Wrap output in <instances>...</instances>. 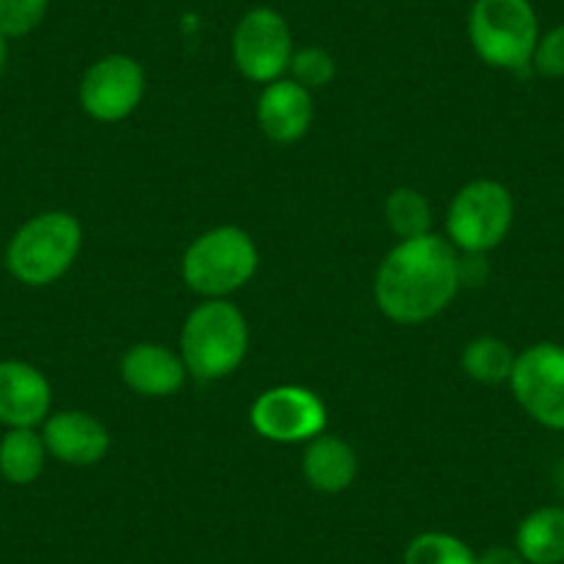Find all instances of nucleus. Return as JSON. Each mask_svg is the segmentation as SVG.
I'll use <instances>...</instances> for the list:
<instances>
[{"label":"nucleus","mask_w":564,"mask_h":564,"mask_svg":"<svg viewBox=\"0 0 564 564\" xmlns=\"http://www.w3.org/2000/svg\"><path fill=\"white\" fill-rule=\"evenodd\" d=\"M186 362L161 344H135L122 357V379L128 388L148 399H164L177 393L186 382Z\"/></svg>","instance_id":"14"},{"label":"nucleus","mask_w":564,"mask_h":564,"mask_svg":"<svg viewBox=\"0 0 564 564\" xmlns=\"http://www.w3.org/2000/svg\"><path fill=\"white\" fill-rule=\"evenodd\" d=\"M45 441L34 430H12L0 441V474L12 485H31L45 468Z\"/></svg>","instance_id":"17"},{"label":"nucleus","mask_w":564,"mask_h":564,"mask_svg":"<svg viewBox=\"0 0 564 564\" xmlns=\"http://www.w3.org/2000/svg\"><path fill=\"white\" fill-rule=\"evenodd\" d=\"M305 479L322 492H344L357 476V454L349 443L335 435L313 437L305 452Z\"/></svg>","instance_id":"15"},{"label":"nucleus","mask_w":564,"mask_h":564,"mask_svg":"<svg viewBox=\"0 0 564 564\" xmlns=\"http://www.w3.org/2000/svg\"><path fill=\"white\" fill-rule=\"evenodd\" d=\"M514 219V203L507 186L496 181H474L454 197L448 208V238L454 247L481 254L507 238Z\"/></svg>","instance_id":"6"},{"label":"nucleus","mask_w":564,"mask_h":564,"mask_svg":"<svg viewBox=\"0 0 564 564\" xmlns=\"http://www.w3.org/2000/svg\"><path fill=\"white\" fill-rule=\"evenodd\" d=\"M144 97V69L130 56H106L86 69L80 80V106L100 122L130 117Z\"/></svg>","instance_id":"10"},{"label":"nucleus","mask_w":564,"mask_h":564,"mask_svg":"<svg viewBox=\"0 0 564 564\" xmlns=\"http://www.w3.org/2000/svg\"><path fill=\"white\" fill-rule=\"evenodd\" d=\"M404 564H476V553L459 536L426 531L406 545Z\"/></svg>","instance_id":"20"},{"label":"nucleus","mask_w":564,"mask_h":564,"mask_svg":"<svg viewBox=\"0 0 564 564\" xmlns=\"http://www.w3.org/2000/svg\"><path fill=\"white\" fill-rule=\"evenodd\" d=\"M558 490L564 492V463L558 465Z\"/></svg>","instance_id":"26"},{"label":"nucleus","mask_w":564,"mask_h":564,"mask_svg":"<svg viewBox=\"0 0 564 564\" xmlns=\"http://www.w3.org/2000/svg\"><path fill=\"white\" fill-rule=\"evenodd\" d=\"M463 282V260L446 238L421 236L384 254L373 282L377 305L390 322L421 324L446 311Z\"/></svg>","instance_id":"1"},{"label":"nucleus","mask_w":564,"mask_h":564,"mask_svg":"<svg viewBox=\"0 0 564 564\" xmlns=\"http://www.w3.org/2000/svg\"><path fill=\"white\" fill-rule=\"evenodd\" d=\"M249 333L241 311L225 300L203 302L181 335V357L197 379H221L241 366Z\"/></svg>","instance_id":"2"},{"label":"nucleus","mask_w":564,"mask_h":564,"mask_svg":"<svg viewBox=\"0 0 564 564\" xmlns=\"http://www.w3.org/2000/svg\"><path fill=\"white\" fill-rule=\"evenodd\" d=\"M3 64H7V36L0 34V73H3Z\"/></svg>","instance_id":"25"},{"label":"nucleus","mask_w":564,"mask_h":564,"mask_svg":"<svg viewBox=\"0 0 564 564\" xmlns=\"http://www.w3.org/2000/svg\"><path fill=\"white\" fill-rule=\"evenodd\" d=\"M514 399L536 423L547 430H564V346L536 344L514 357Z\"/></svg>","instance_id":"7"},{"label":"nucleus","mask_w":564,"mask_h":564,"mask_svg":"<svg viewBox=\"0 0 564 564\" xmlns=\"http://www.w3.org/2000/svg\"><path fill=\"white\" fill-rule=\"evenodd\" d=\"M47 0H0V34L25 36L45 20Z\"/></svg>","instance_id":"22"},{"label":"nucleus","mask_w":564,"mask_h":564,"mask_svg":"<svg viewBox=\"0 0 564 564\" xmlns=\"http://www.w3.org/2000/svg\"><path fill=\"white\" fill-rule=\"evenodd\" d=\"M311 91L296 80H271L258 100V122L263 133L276 144H291L311 128Z\"/></svg>","instance_id":"13"},{"label":"nucleus","mask_w":564,"mask_h":564,"mask_svg":"<svg viewBox=\"0 0 564 564\" xmlns=\"http://www.w3.org/2000/svg\"><path fill=\"white\" fill-rule=\"evenodd\" d=\"M258 271V247L238 227H216L199 236L183 254V280L203 296L232 294Z\"/></svg>","instance_id":"5"},{"label":"nucleus","mask_w":564,"mask_h":564,"mask_svg":"<svg viewBox=\"0 0 564 564\" xmlns=\"http://www.w3.org/2000/svg\"><path fill=\"white\" fill-rule=\"evenodd\" d=\"M384 219H388L390 230H393L401 241H410V238L430 236L432 210L421 192H415V188H395V192L384 199Z\"/></svg>","instance_id":"19"},{"label":"nucleus","mask_w":564,"mask_h":564,"mask_svg":"<svg viewBox=\"0 0 564 564\" xmlns=\"http://www.w3.org/2000/svg\"><path fill=\"white\" fill-rule=\"evenodd\" d=\"M51 410V384L29 362H0V423L34 430Z\"/></svg>","instance_id":"11"},{"label":"nucleus","mask_w":564,"mask_h":564,"mask_svg":"<svg viewBox=\"0 0 564 564\" xmlns=\"http://www.w3.org/2000/svg\"><path fill=\"white\" fill-rule=\"evenodd\" d=\"M468 34L481 62L498 69H523L534 58L540 25L529 0H476Z\"/></svg>","instance_id":"4"},{"label":"nucleus","mask_w":564,"mask_h":564,"mask_svg":"<svg viewBox=\"0 0 564 564\" xmlns=\"http://www.w3.org/2000/svg\"><path fill=\"white\" fill-rule=\"evenodd\" d=\"M463 368L470 379H476L481 384L507 382L512 377L514 355L503 340L476 338L465 346Z\"/></svg>","instance_id":"18"},{"label":"nucleus","mask_w":564,"mask_h":564,"mask_svg":"<svg viewBox=\"0 0 564 564\" xmlns=\"http://www.w3.org/2000/svg\"><path fill=\"white\" fill-rule=\"evenodd\" d=\"M254 432L271 443L313 441L327 426V406L313 390L280 384L260 395L249 410Z\"/></svg>","instance_id":"8"},{"label":"nucleus","mask_w":564,"mask_h":564,"mask_svg":"<svg viewBox=\"0 0 564 564\" xmlns=\"http://www.w3.org/2000/svg\"><path fill=\"white\" fill-rule=\"evenodd\" d=\"M84 243V230L75 216L51 210L34 216L14 232L7 265L25 285H51L75 263Z\"/></svg>","instance_id":"3"},{"label":"nucleus","mask_w":564,"mask_h":564,"mask_svg":"<svg viewBox=\"0 0 564 564\" xmlns=\"http://www.w3.org/2000/svg\"><path fill=\"white\" fill-rule=\"evenodd\" d=\"M289 23L274 9H252L232 34V58L243 78L254 84L280 80L291 64Z\"/></svg>","instance_id":"9"},{"label":"nucleus","mask_w":564,"mask_h":564,"mask_svg":"<svg viewBox=\"0 0 564 564\" xmlns=\"http://www.w3.org/2000/svg\"><path fill=\"white\" fill-rule=\"evenodd\" d=\"M291 73L300 86L311 89H324V86L333 84L335 78V62L327 51L322 47H305V51L294 53L291 56Z\"/></svg>","instance_id":"21"},{"label":"nucleus","mask_w":564,"mask_h":564,"mask_svg":"<svg viewBox=\"0 0 564 564\" xmlns=\"http://www.w3.org/2000/svg\"><path fill=\"white\" fill-rule=\"evenodd\" d=\"M531 64H534L536 73L545 75V78H564V25L547 31V34L536 42Z\"/></svg>","instance_id":"23"},{"label":"nucleus","mask_w":564,"mask_h":564,"mask_svg":"<svg viewBox=\"0 0 564 564\" xmlns=\"http://www.w3.org/2000/svg\"><path fill=\"white\" fill-rule=\"evenodd\" d=\"M476 564H523V556L518 553V547H487L481 556H476Z\"/></svg>","instance_id":"24"},{"label":"nucleus","mask_w":564,"mask_h":564,"mask_svg":"<svg viewBox=\"0 0 564 564\" xmlns=\"http://www.w3.org/2000/svg\"><path fill=\"white\" fill-rule=\"evenodd\" d=\"M42 441H45V448L53 457L67 465H78V468L97 465L108 454V446H111L106 426L97 417L78 410L53 415L45 423Z\"/></svg>","instance_id":"12"},{"label":"nucleus","mask_w":564,"mask_h":564,"mask_svg":"<svg viewBox=\"0 0 564 564\" xmlns=\"http://www.w3.org/2000/svg\"><path fill=\"white\" fill-rule=\"evenodd\" d=\"M518 553L529 564H562L564 562V509L545 507L531 512L520 523Z\"/></svg>","instance_id":"16"}]
</instances>
